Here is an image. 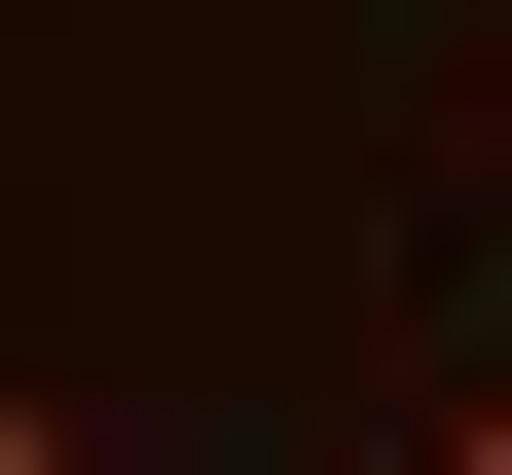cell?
<instances>
[{
    "label": "cell",
    "mask_w": 512,
    "mask_h": 475,
    "mask_svg": "<svg viewBox=\"0 0 512 475\" xmlns=\"http://www.w3.org/2000/svg\"><path fill=\"white\" fill-rule=\"evenodd\" d=\"M439 475H512V329H476V402H439Z\"/></svg>",
    "instance_id": "cell-1"
},
{
    "label": "cell",
    "mask_w": 512,
    "mask_h": 475,
    "mask_svg": "<svg viewBox=\"0 0 512 475\" xmlns=\"http://www.w3.org/2000/svg\"><path fill=\"white\" fill-rule=\"evenodd\" d=\"M0 475H74V439H37V402H0Z\"/></svg>",
    "instance_id": "cell-2"
}]
</instances>
